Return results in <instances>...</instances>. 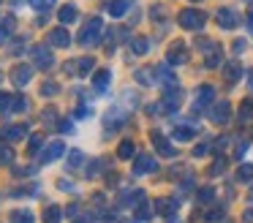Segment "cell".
<instances>
[{
    "mask_svg": "<svg viewBox=\"0 0 253 223\" xmlns=\"http://www.w3.org/2000/svg\"><path fill=\"white\" fill-rule=\"evenodd\" d=\"M248 79H251V87H253V71H248Z\"/></svg>",
    "mask_w": 253,
    "mask_h": 223,
    "instance_id": "7dc6e473",
    "label": "cell"
},
{
    "mask_svg": "<svg viewBox=\"0 0 253 223\" xmlns=\"http://www.w3.org/2000/svg\"><path fill=\"white\" fill-rule=\"evenodd\" d=\"M210 117H212L215 123H226V120L231 117V106H229L226 101H218V103L212 106V112H210Z\"/></svg>",
    "mask_w": 253,
    "mask_h": 223,
    "instance_id": "9c48e42d",
    "label": "cell"
},
{
    "mask_svg": "<svg viewBox=\"0 0 253 223\" xmlns=\"http://www.w3.org/2000/svg\"><path fill=\"white\" fill-rule=\"evenodd\" d=\"M30 79H33V65L19 63V65H14V68H11V82H14L17 87H25Z\"/></svg>",
    "mask_w": 253,
    "mask_h": 223,
    "instance_id": "277c9868",
    "label": "cell"
},
{
    "mask_svg": "<svg viewBox=\"0 0 253 223\" xmlns=\"http://www.w3.org/2000/svg\"><path fill=\"white\" fill-rule=\"evenodd\" d=\"M57 185H60L63 190H74V182H68V179H60V182H57Z\"/></svg>",
    "mask_w": 253,
    "mask_h": 223,
    "instance_id": "bcb514c9",
    "label": "cell"
},
{
    "mask_svg": "<svg viewBox=\"0 0 253 223\" xmlns=\"http://www.w3.org/2000/svg\"><path fill=\"white\" fill-rule=\"evenodd\" d=\"M30 5H33L36 11H49L52 5H55V0H30Z\"/></svg>",
    "mask_w": 253,
    "mask_h": 223,
    "instance_id": "1f68e13d",
    "label": "cell"
},
{
    "mask_svg": "<svg viewBox=\"0 0 253 223\" xmlns=\"http://www.w3.org/2000/svg\"><path fill=\"white\" fill-rule=\"evenodd\" d=\"M153 144L158 147V152H161V155H166V158H171V155H174V147H171V141H169V139H164V136H161L158 131L153 134Z\"/></svg>",
    "mask_w": 253,
    "mask_h": 223,
    "instance_id": "4fadbf2b",
    "label": "cell"
},
{
    "mask_svg": "<svg viewBox=\"0 0 253 223\" xmlns=\"http://www.w3.org/2000/svg\"><path fill=\"white\" fill-rule=\"evenodd\" d=\"M136 79L142 82V85H155V82H153L155 79V71L153 68H139L136 71Z\"/></svg>",
    "mask_w": 253,
    "mask_h": 223,
    "instance_id": "484cf974",
    "label": "cell"
},
{
    "mask_svg": "<svg viewBox=\"0 0 253 223\" xmlns=\"http://www.w3.org/2000/svg\"><path fill=\"white\" fill-rule=\"evenodd\" d=\"M11 223H33V212H28V210H19V212H14Z\"/></svg>",
    "mask_w": 253,
    "mask_h": 223,
    "instance_id": "4316f807",
    "label": "cell"
},
{
    "mask_svg": "<svg viewBox=\"0 0 253 223\" xmlns=\"http://www.w3.org/2000/svg\"><path fill=\"white\" fill-rule=\"evenodd\" d=\"M153 210H155V204H147V201H144V204L136 210V218H142V221H144V218H150V215H153Z\"/></svg>",
    "mask_w": 253,
    "mask_h": 223,
    "instance_id": "836d02e7",
    "label": "cell"
},
{
    "mask_svg": "<svg viewBox=\"0 0 253 223\" xmlns=\"http://www.w3.org/2000/svg\"><path fill=\"white\" fill-rule=\"evenodd\" d=\"M155 210H158L161 215H171V212L177 210V201L174 199H158L155 201Z\"/></svg>",
    "mask_w": 253,
    "mask_h": 223,
    "instance_id": "d6986e66",
    "label": "cell"
},
{
    "mask_svg": "<svg viewBox=\"0 0 253 223\" xmlns=\"http://www.w3.org/2000/svg\"><path fill=\"white\" fill-rule=\"evenodd\" d=\"M223 169H226V161L220 158V161H215V163H212V169H210V172H212V174H220Z\"/></svg>",
    "mask_w": 253,
    "mask_h": 223,
    "instance_id": "60d3db41",
    "label": "cell"
},
{
    "mask_svg": "<svg viewBox=\"0 0 253 223\" xmlns=\"http://www.w3.org/2000/svg\"><path fill=\"white\" fill-rule=\"evenodd\" d=\"M142 199H144L142 190H133V193H126V196H123V204H136V201H142Z\"/></svg>",
    "mask_w": 253,
    "mask_h": 223,
    "instance_id": "4dcf8cb0",
    "label": "cell"
},
{
    "mask_svg": "<svg viewBox=\"0 0 253 223\" xmlns=\"http://www.w3.org/2000/svg\"><path fill=\"white\" fill-rule=\"evenodd\" d=\"M223 74H226V82H237V79H240V74H242L240 63H237V60H231V63L223 68Z\"/></svg>",
    "mask_w": 253,
    "mask_h": 223,
    "instance_id": "44dd1931",
    "label": "cell"
},
{
    "mask_svg": "<svg viewBox=\"0 0 253 223\" xmlns=\"http://www.w3.org/2000/svg\"><path fill=\"white\" fill-rule=\"evenodd\" d=\"M93 68H95V60L93 57H79L77 65H71V71H77V74H90Z\"/></svg>",
    "mask_w": 253,
    "mask_h": 223,
    "instance_id": "ac0fdd59",
    "label": "cell"
},
{
    "mask_svg": "<svg viewBox=\"0 0 253 223\" xmlns=\"http://www.w3.org/2000/svg\"><path fill=\"white\" fill-rule=\"evenodd\" d=\"M41 120H44L46 125H55L57 123V112H55V109H46V112L41 114Z\"/></svg>",
    "mask_w": 253,
    "mask_h": 223,
    "instance_id": "74e56055",
    "label": "cell"
},
{
    "mask_svg": "<svg viewBox=\"0 0 253 223\" xmlns=\"http://www.w3.org/2000/svg\"><path fill=\"white\" fill-rule=\"evenodd\" d=\"M60 218H63V210H60L57 204H49V207H46L44 223H60Z\"/></svg>",
    "mask_w": 253,
    "mask_h": 223,
    "instance_id": "ffe728a7",
    "label": "cell"
},
{
    "mask_svg": "<svg viewBox=\"0 0 253 223\" xmlns=\"http://www.w3.org/2000/svg\"><path fill=\"white\" fill-rule=\"evenodd\" d=\"M177 22H180V27H185V30H202L204 27V14L202 11H193V8H185L180 11V16H177Z\"/></svg>",
    "mask_w": 253,
    "mask_h": 223,
    "instance_id": "7a4b0ae2",
    "label": "cell"
},
{
    "mask_svg": "<svg viewBox=\"0 0 253 223\" xmlns=\"http://www.w3.org/2000/svg\"><path fill=\"white\" fill-rule=\"evenodd\" d=\"M212 95H215L212 87H202V90H199V95H196V103H193V109H196V112H199V109H204L210 101H212Z\"/></svg>",
    "mask_w": 253,
    "mask_h": 223,
    "instance_id": "2e32d148",
    "label": "cell"
},
{
    "mask_svg": "<svg viewBox=\"0 0 253 223\" xmlns=\"http://www.w3.org/2000/svg\"><path fill=\"white\" fill-rule=\"evenodd\" d=\"M57 19H60L63 25H71V22H77V19H79V8H77V5H71V3L63 5V8L57 11Z\"/></svg>",
    "mask_w": 253,
    "mask_h": 223,
    "instance_id": "7c38bea8",
    "label": "cell"
},
{
    "mask_svg": "<svg viewBox=\"0 0 253 223\" xmlns=\"http://www.w3.org/2000/svg\"><path fill=\"white\" fill-rule=\"evenodd\" d=\"M60 155H66V144H63V141H52V144L39 155V161L41 163H52V161H57Z\"/></svg>",
    "mask_w": 253,
    "mask_h": 223,
    "instance_id": "5b68a950",
    "label": "cell"
},
{
    "mask_svg": "<svg viewBox=\"0 0 253 223\" xmlns=\"http://www.w3.org/2000/svg\"><path fill=\"white\" fill-rule=\"evenodd\" d=\"M109 82H112V74H109L106 68L95 71V76H93V85H95V90H98V92H104L106 87H109Z\"/></svg>",
    "mask_w": 253,
    "mask_h": 223,
    "instance_id": "9a60e30c",
    "label": "cell"
},
{
    "mask_svg": "<svg viewBox=\"0 0 253 223\" xmlns=\"http://www.w3.org/2000/svg\"><path fill=\"white\" fill-rule=\"evenodd\" d=\"M193 131H196V125H191V128H177L174 131V139L177 141H188L193 136Z\"/></svg>",
    "mask_w": 253,
    "mask_h": 223,
    "instance_id": "83f0119b",
    "label": "cell"
},
{
    "mask_svg": "<svg viewBox=\"0 0 253 223\" xmlns=\"http://www.w3.org/2000/svg\"><path fill=\"white\" fill-rule=\"evenodd\" d=\"M14 30H17V16H11V14L3 16V19H0V44H6Z\"/></svg>",
    "mask_w": 253,
    "mask_h": 223,
    "instance_id": "ba28073f",
    "label": "cell"
},
{
    "mask_svg": "<svg viewBox=\"0 0 253 223\" xmlns=\"http://www.w3.org/2000/svg\"><path fill=\"white\" fill-rule=\"evenodd\" d=\"M41 141H44V134H33V136H30V147H28V150L30 152H39Z\"/></svg>",
    "mask_w": 253,
    "mask_h": 223,
    "instance_id": "d590c367",
    "label": "cell"
},
{
    "mask_svg": "<svg viewBox=\"0 0 253 223\" xmlns=\"http://www.w3.org/2000/svg\"><path fill=\"white\" fill-rule=\"evenodd\" d=\"M237 22H240V19H237V14H234L231 8H220V11H218V25H220V27L231 30V27H237Z\"/></svg>",
    "mask_w": 253,
    "mask_h": 223,
    "instance_id": "8fae6325",
    "label": "cell"
},
{
    "mask_svg": "<svg viewBox=\"0 0 253 223\" xmlns=\"http://www.w3.org/2000/svg\"><path fill=\"white\" fill-rule=\"evenodd\" d=\"M155 169H158V163H155L153 155H139L136 163H133V172L136 174H150V172H155Z\"/></svg>",
    "mask_w": 253,
    "mask_h": 223,
    "instance_id": "52a82bcc",
    "label": "cell"
},
{
    "mask_svg": "<svg viewBox=\"0 0 253 223\" xmlns=\"http://www.w3.org/2000/svg\"><path fill=\"white\" fill-rule=\"evenodd\" d=\"M77 117H90V109L87 106H79L77 109Z\"/></svg>",
    "mask_w": 253,
    "mask_h": 223,
    "instance_id": "f6af8a7d",
    "label": "cell"
},
{
    "mask_svg": "<svg viewBox=\"0 0 253 223\" xmlns=\"http://www.w3.org/2000/svg\"><path fill=\"white\" fill-rule=\"evenodd\" d=\"M25 109H28V98L17 95V98H14V106H11V112H25Z\"/></svg>",
    "mask_w": 253,
    "mask_h": 223,
    "instance_id": "8d00e7d4",
    "label": "cell"
},
{
    "mask_svg": "<svg viewBox=\"0 0 253 223\" xmlns=\"http://www.w3.org/2000/svg\"><path fill=\"white\" fill-rule=\"evenodd\" d=\"M101 33H104V22H101L98 16H93V19L82 27L79 44H82V46H98V44H101Z\"/></svg>",
    "mask_w": 253,
    "mask_h": 223,
    "instance_id": "6da1fadb",
    "label": "cell"
},
{
    "mask_svg": "<svg viewBox=\"0 0 253 223\" xmlns=\"http://www.w3.org/2000/svg\"><path fill=\"white\" fill-rule=\"evenodd\" d=\"M6 136L8 141H17V139H25L28 136V125H11V128H6Z\"/></svg>",
    "mask_w": 253,
    "mask_h": 223,
    "instance_id": "e0dca14e",
    "label": "cell"
},
{
    "mask_svg": "<svg viewBox=\"0 0 253 223\" xmlns=\"http://www.w3.org/2000/svg\"><path fill=\"white\" fill-rule=\"evenodd\" d=\"M193 155H199V158H202V155H207V144H199L196 150H193Z\"/></svg>",
    "mask_w": 253,
    "mask_h": 223,
    "instance_id": "ee69618b",
    "label": "cell"
},
{
    "mask_svg": "<svg viewBox=\"0 0 253 223\" xmlns=\"http://www.w3.org/2000/svg\"><path fill=\"white\" fill-rule=\"evenodd\" d=\"M193 3H199V0H193Z\"/></svg>",
    "mask_w": 253,
    "mask_h": 223,
    "instance_id": "681fc988",
    "label": "cell"
},
{
    "mask_svg": "<svg viewBox=\"0 0 253 223\" xmlns=\"http://www.w3.org/2000/svg\"><path fill=\"white\" fill-rule=\"evenodd\" d=\"M237 177L242 179V182H248V179H253V166H240V172H237Z\"/></svg>",
    "mask_w": 253,
    "mask_h": 223,
    "instance_id": "e575fe53",
    "label": "cell"
},
{
    "mask_svg": "<svg viewBox=\"0 0 253 223\" xmlns=\"http://www.w3.org/2000/svg\"><path fill=\"white\" fill-rule=\"evenodd\" d=\"M166 60H169V65H180V63H185V60H188L185 46H182V44H174V46L169 49V54H166Z\"/></svg>",
    "mask_w": 253,
    "mask_h": 223,
    "instance_id": "30bf717a",
    "label": "cell"
},
{
    "mask_svg": "<svg viewBox=\"0 0 253 223\" xmlns=\"http://www.w3.org/2000/svg\"><path fill=\"white\" fill-rule=\"evenodd\" d=\"M84 161V155H82V150H71L68 152V163H66V169L68 172H74V169H79V163Z\"/></svg>",
    "mask_w": 253,
    "mask_h": 223,
    "instance_id": "7402d4cb",
    "label": "cell"
},
{
    "mask_svg": "<svg viewBox=\"0 0 253 223\" xmlns=\"http://www.w3.org/2000/svg\"><path fill=\"white\" fill-rule=\"evenodd\" d=\"M133 152H136V144H133L131 139H126V141H123V144H120V150H117V155H120L123 161H128V158H131Z\"/></svg>",
    "mask_w": 253,
    "mask_h": 223,
    "instance_id": "d4e9b609",
    "label": "cell"
},
{
    "mask_svg": "<svg viewBox=\"0 0 253 223\" xmlns=\"http://www.w3.org/2000/svg\"><path fill=\"white\" fill-rule=\"evenodd\" d=\"M101 163H104V161H93V163H90V169H84V174H87L90 179H93V177H98V169H101Z\"/></svg>",
    "mask_w": 253,
    "mask_h": 223,
    "instance_id": "f35d334b",
    "label": "cell"
},
{
    "mask_svg": "<svg viewBox=\"0 0 253 223\" xmlns=\"http://www.w3.org/2000/svg\"><path fill=\"white\" fill-rule=\"evenodd\" d=\"M248 25H251V30H253V14H251V19H248Z\"/></svg>",
    "mask_w": 253,
    "mask_h": 223,
    "instance_id": "c3c4849f",
    "label": "cell"
},
{
    "mask_svg": "<svg viewBox=\"0 0 253 223\" xmlns=\"http://www.w3.org/2000/svg\"><path fill=\"white\" fill-rule=\"evenodd\" d=\"M49 44L52 46H68L71 44V36H68V30H66V25L63 27H55V30H49Z\"/></svg>",
    "mask_w": 253,
    "mask_h": 223,
    "instance_id": "8992f818",
    "label": "cell"
},
{
    "mask_svg": "<svg viewBox=\"0 0 253 223\" xmlns=\"http://www.w3.org/2000/svg\"><path fill=\"white\" fill-rule=\"evenodd\" d=\"M14 161V150L11 147H0V163L6 166V163H11Z\"/></svg>",
    "mask_w": 253,
    "mask_h": 223,
    "instance_id": "d6a6232c",
    "label": "cell"
},
{
    "mask_svg": "<svg viewBox=\"0 0 253 223\" xmlns=\"http://www.w3.org/2000/svg\"><path fill=\"white\" fill-rule=\"evenodd\" d=\"M251 117H253V101H245L240 106V120L245 123V120H251Z\"/></svg>",
    "mask_w": 253,
    "mask_h": 223,
    "instance_id": "f546056e",
    "label": "cell"
},
{
    "mask_svg": "<svg viewBox=\"0 0 253 223\" xmlns=\"http://www.w3.org/2000/svg\"><path fill=\"white\" fill-rule=\"evenodd\" d=\"M57 90H60V87H57V85H52V82H49V85H44V87H41V95L52 98V95H57Z\"/></svg>",
    "mask_w": 253,
    "mask_h": 223,
    "instance_id": "ab89813d",
    "label": "cell"
},
{
    "mask_svg": "<svg viewBox=\"0 0 253 223\" xmlns=\"http://www.w3.org/2000/svg\"><path fill=\"white\" fill-rule=\"evenodd\" d=\"M123 120H126V112H123V109H112V112L106 114V131H117L123 125Z\"/></svg>",
    "mask_w": 253,
    "mask_h": 223,
    "instance_id": "5bb4252c",
    "label": "cell"
},
{
    "mask_svg": "<svg viewBox=\"0 0 253 223\" xmlns=\"http://www.w3.org/2000/svg\"><path fill=\"white\" fill-rule=\"evenodd\" d=\"M128 11V0H112L109 3V16H123Z\"/></svg>",
    "mask_w": 253,
    "mask_h": 223,
    "instance_id": "603a6c76",
    "label": "cell"
},
{
    "mask_svg": "<svg viewBox=\"0 0 253 223\" xmlns=\"http://www.w3.org/2000/svg\"><path fill=\"white\" fill-rule=\"evenodd\" d=\"M131 49H133V54H147V49H150V44H147V38H131Z\"/></svg>",
    "mask_w": 253,
    "mask_h": 223,
    "instance_id": "cb8c5ba5",
    "label": "cell"
},
{
    "mask_svg": "<svg viewBox=\"0 0 253 223\" xmlns=\"http://www.w3.org/2000/svg\"><path fill=\"white\" fill-rule=\"evenodd\" d=\"M57 128H60V131H63V134H74V125H71V123H68V120H63V123H60V125H57Z\"/></svg>",
    "mask_w": 253,
    "mask_h": 223,
    "instance_id": "b9f144b4",
    "label": "cell"
},
{
    "mask_svg": "<svg viewBox=\"0 0 253 223\" xmlns=\"http://www.w3.org/2000/svg\"><path fill=\"white\" fill-rule=\"evenodd\" d=\"M199 199H202V201H210V199H212V188H202V193H199Z\"/></svg>",
    "mask_w": 253,
    "mask_h": 223,
    "instance_id": "7bdbcfd3",
    "label": "cell"
},
{
    "mask_svg": "<svg viewBox=\"0 0 253 223\" xmlns=\"http://www.w3.org/2000/svg\"><path fill=\"white\" fill-rule=\"evenodd\" d=\"M11 106H14V95L0 92V112H11Z\"/></svg>",
    "mask_w": 253,
    "mask_h": 223,
    "instance_id": "f1b7e54d",
    "label": "cell"
},
{
    "mask_svg": "<svg viewBox=\"0 0 253 223\" xmlns=\"http://www.w3.org/2000/svg\"><path fill=\"white\" fill-rule=\"evenodd\" d=\"M30 54H33V60H36V68H41V71H49L52 65H55V57H52V52L46 46H33Z\"/></svg>",
    "mask_w": 253,
    "mask_h": 223,
    "instance_id": "3957f363",
    "label": "cell"
}]
</instances>
